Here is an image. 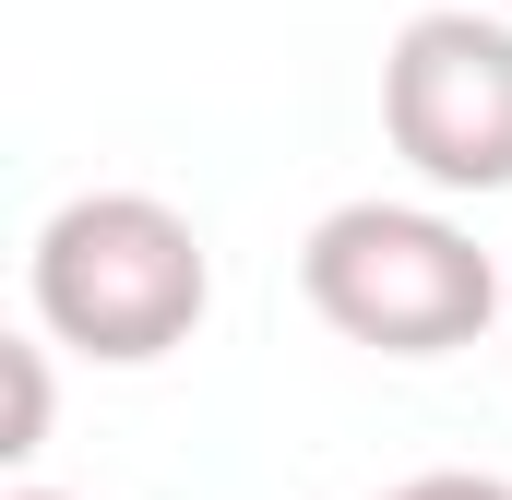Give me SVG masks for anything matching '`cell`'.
<instances>
[{
	"instance_id": "1",
	"label": "cell",
	"mask_w": 512,
	"mask_h": 500,
	"mask_svg": "<svg viewBox=\"0 0 512 500\" xmlns=\"http://www.w3.org/2000/svg\"><path fill=\"white\" fill-rule=\"evenodd\" d=\"M24 298H36L48 346H72L96 370H155V358H179L203 334L215 250L155 191H72L24 250Z\"/></svg>"
},
{
	"instance_id": "2",
	"label": "cell",
	"mask_w": 512,
	"mask_h": 500,
	"mask_svg": "<svg viewBox=\"0 0 512 500\" xmlns=\"http://www.w3.org/2000/svg\"><path fill=\"white\" fill-rule=\"evenodd\" d=\"M298 298L370 358H453L512 310V274L441 203H334L298 239Z\"/></svg>"
},
{
	"instance_id": "3",
	"label": "cell",
	"mask_w": 512,
	"mask_h": 500,
	"mask_svg": "<svg viewBox=\"0 0 512 500\" xmlns=\"http://www.w3.org/2000/svg\"><path fill=\"white\" fill-rule=\"evenodd\" d=\"M382 131L453 203L512 191V12H477V0L417 12L382 60Z\"/></svg>"
},
{
	"instance_id": "4",
	"label": "cell",
	"mask_w": 512,
	"mask_h": 500,
	"mask_svg": "<svg viewBox=\"0 0 512 500\" xmlns=\"http://www.w3.org/2000/svg\"><path fill=\"white\" fill-rule=\"evenodd\" d=\"M12 358V429H0V453L24 465L36 441H48V334H24V346H0Z\"/></svg>"
},
{
	"instance_id": "5",
	"label": "cell",
	"mask_w": 512,
	"mask_h": 500,
	"mask_svg": "<svg viewBox=\"0 0 512 500\" xmlns=\"http://www.w3.org/2000/svg\"><path fill=\"white\" fill-rule=\"evenodd\" d=\"M382 500H512V477H477V465H429V477H405Z\"/></svg>"
},
{
	"instance_id": "6",
	"label": "cell",
	"mask_w": 512,
	"mask_h": 500,
	"mask_svg": "<svg viewBox=\"0 0 512 500\" xmlns=\"http://www.w3.org/2000/svg\"><path fill=\"white\" fill-rule=\"evenodd\" d=\"M12 500H72V489H12Z\"/></svg>"
},
{
	"instance_id": "7",
	"label": "cell",
	"mask_w": 512,
	"mask_h": 500,
	"mask_svg": "<svg viewBox=\"0 0 512 500\" xmlns=\"http://www.w3.org/2000/svg\"><path fill=\"white\" fill-rule=\"evenodd\" d=\"M489 12H512V0H489Z\"/></svg>"
},
{
	"instance_id": "8",
	"label": "cell",
	"mask_w": 512,
	"mask_h": 500,
	"mask_svg": "<svg viewBox=\"0 0 512 500\" xmlns=\"http://www.w3.org/2000/svg\"><path fill=\"white\" fill-rule=\"evenodd\" d=\"M501 274H512V262H501Z\"/></svg>"
}]
</instances>
